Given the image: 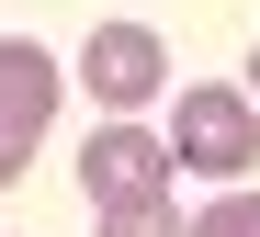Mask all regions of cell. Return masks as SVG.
Wrapping results in <instances>:
<instances>
[{
    "label": "cell",
    "mask_w": 260,
    "mask_h": 237,
    "mask_svg": "<svg viewBox=\"0 0 260 237\" xmlns=\"http://www.w3.org/2000/svg\"><path fill=\"white\" fill-rule=\"evenodd\" d=\"M260 158V102L226 79H192L181 102H170V170H204V181H249Z\"/></svg>",
    "instance_id": "6da1fadb"
},
{
    "label": "cell",
    "mask_w": 260,
    "mask_h": 237,
    "mask_svg": "<svg viewBox=\"0 0 260 237\" xmlns=\"http://www.w3.org/2000/svg\"><path fill=\"white\" fill-rule=\"evenodd\" d=\"M57 57H46V45H34V34H0V192H12V181H23V158L34 147H46V124H57Z\"/></svg>",
    "instance_id": "7a4b0ae2"
},
{
    "label": "cell",
    "mask_w": 260,
    "mask_h": 237,
    "mask_svg": "<svg viewBox=\"0 0 260 237\" xmlns=\"http://www.w3.org/2000/svg\"><path fill=\"white\" fill-rule=\"evenodd\" d=\"M79 79H91V102L136 113V102H158V90H170V45H158L147 23H102L91 45H79Z\"/></svg>",
    "instance_id": "3957f363"
},
{
    "label": "cell",
    "mask_w": 260,
    "mask_h": 237,
    "mask_svg": "<svg viewBox=\"0 0 260 237\" xmlns=\"http://www.w3.org/2000/svg\"><path fill=\"white\" fill-rule=\"evenodd\" d=\"M79 192H91V204L170 192V136H147V124H102L91 147H79Z\"/></svg>",
    "instance_id": "277c9868"
},
{
    "label": "cell",
    "mask_w": 260,
    "mask_h": 237,
    "mask_svg": "<svg viewBox=\"0 0 260 237\" xmlns=\"http://www.w3.org/2000/svg\"><path fill=\"white\" fill-rule=\"evenodd\" d=\"M102 237H192V215L170 192H136V204H102Z\"/></svg>",
    "instance_id": "5b68a950"
},
{
    "label": "cell",
    "mask_w": 260,
    "mask_h": 237,
    "mask_svg": "<svg viewBox=\"0 0 260 237\" xmlns=\"http://www.w3.org/2000/svg\"><path fill=\"white\" fill-rule=\"evenodd\" d=\"M192 237H260V192H238V181H226V204H204Z\"/></svg>",
    "instance_id": "8992f818"
},
{
    "label": "cell",
    "mask_w": 260,
    "mask_h": 237,
    "mask_svg": "<svg viewBox=\"0 0 260 237\" xmlns=\"http://www.w3.org/2000/svg\"><path fill=\"white\" fill-rule=\"evenodd\" d=\"M249 102H260V57H249Z\"/></svg>",
    "instance_id": "52a82bcc"
}]
</instances>
